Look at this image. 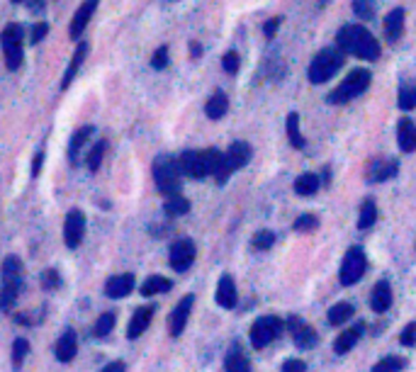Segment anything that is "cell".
Here are the masks:
<instances>
[{
	"label": "cell",
	"instance_id": "6da1fadb",
	"mask_svg": "<svg viewBox=\"0 0 416 372\" xmlns=\"http://www.w3.org/2000/svg\"><path fill=\"white\" fill-rule=\"evenodd\" d=\"M336 46L343 54L358 56L363 61H377L380 56V42L363 25H343L336 35Z\"/></svg>",
	"mask_w": 416,
	"mask_h": 372
},
{
	"label": "cell",
	"instance_id": "7a4b0ae2",
	"mask_svg": "<svg viewBox=\"0 0 416 372\" xmlns=\"http://www.w3.org/2000/svg\"><path fill=\"white\" fill-rule=\"evenodd\" d=\"M224 154L217 149H205V151H183L178 159L180 173L188 175V178L202 180L207 175H214L222 163Z\"/></svg>",
	"mask_w": 416,
	"mask_h": 372
},
{
	"label": "cell",
	"instance_id": "3957f363",
	"mask_svg": "<svg viewBox=\"0 0 416 372\" xmlns=\"http://www.w3.org/2000/svg\"><path fill=\"white\" fill-rule=\"evenodd\" d=\"M370 80H372V73L367 69H353L351 73L343 78V83L338 88H333L329 93V103L331 105H346L351 100L361 98L367 88H370Z\"/></svg>",
	"mask_w": 416,
	"mask_h": 372
},
{
	"label": "cell",
	"instance_id": "277c9868",
	"mask_svg": "<svg viewBox=\"0 0 416 372\" xmlns=\"http://www.w3.org/2000/svg\"><path fill=\"white\" fill-rule=\"evenodd\" d=\"M343 59H346V54H343L338 46L322 49L312 59V64H309V83L319 85V83H327V80H331L333 76L338 73V69L343 66Z\"/></svg>",
	"mask_w": 416,
	"mask_h": 372
},
{
	"label": "cell",
	"instance_id": "5b68a950",
	"mask_svg": "<svg viewBox=\"0 0 416 372\" xmlns=\"http://www.w3.org/2000/svg\"><path fill=\"white\" fill-rule=\"evenodd\" d=\"M180 166L173 156H159L154 161V180L156 188L166 195V197H173V195H180Z\"/></svg>",
	"mask_w": 416,
	"mask_h": 372
},
{
	"label": "cell",
	"instance_id": "8992f818",
	"mask_svg": "<svg viewBox=\"0 0 416 372\" xmlns=\"http://www.w3.org/2000/svg\"><path fill=\"white\" fill-rule=\"evenodd\" d=\"M283 328H285V321L280 317H272V314L256 319V321H253V326H251V333H248V338H251V346L253 348L270 346V343L275 341L280 333H283Z\"/></svg>",
	"mask_w": 416,
	"mask_h": 372
},
{
	"label": "cell",
	"instance_id": "52a82bcc",
	"mask_svg": "<svg viewBox=\"0 0 416 372\" xmlns=\"http://www.w3.org/2000/svg\"><path fill=\"white\" fill-rule=\"evenodd\" d=\"M365 270H367V258L363 254V248L353 246L343 256V263L338 268V280H341L343 287H351V285H356L365 275Z\"/></svg>",
	"mask_w": 416,
	"mask_h": 372
},
{
	"label": "cell",
	"instance_id": "ba28073f",
	"mask_svg": "<svg viewBox=\"0 0 416 372\" xmlns=\"http://www.w3.org/2000/svg\"><path fill=\"white\" fill-rule=\"evenodd\" d=\"M3 42V51H6V64L10 71H17L22 66V27L20 25H8L0 35Z\"/></svg>",
	"mask_w": 416,
	"mask_h": 372
},
{
	"label": "cell",
	"instance_id": "9c48e42d",
	"mask_svg": "<svg viewBox=\"0 0 416 372\" xmlns=\"http://www.w3.org/2000/svg\"><path fill=\"white\" fill-rule=\"evenodd\" d=\"M195 256H198V248H195L193 238H178V241L171 246L168 263H171V268H173V270L185 273V270L195 263Z\"/></svg>",
	"mask_w": 416,
	"mask_h": 372
},
{
	"label": "cell",
	"instance_id": "30bf717a",
	"mask_svg": "<svg viewBox=\"0 0 416 372\" xmlns=\"http://www.w3.org/2000/svg\"><path fill=\"white\" fill-rule=\"evenodd\" d=\"M85 236V214L80 209H71L64 222V241L69 248H78Z\"/></svg>",
	"mask_w": 416,
	"mask_h": 372
},
{
	"label": "cell",
	"instance_id": "8fae6325",
	"mask_svg": "<svg viewBox=\"0 0 416 372\" xmlns=\"http://www.w3.org/2000/svg\"><path fill=\"white\" fill-rule=\"evenodd\" d=\"M193 304H195L193 294H185V297L173 307V312H171V317H168V333L173 338H178L180 333L185 331V326H188V319H190V312H193Z\"/></svg>",
	"mask_w": 416,
	"mask_h": 372
},
{
	"label": "cell",
	"instance_id": "7c38bea8",
	"mask_svg": "<svg viewBox=\"0 0 416 372\" xmlns=\"http://www.w3.org/2000/svg\"><path fill=\"white\" fill-rule=\"evenodd\" d=\"M288 328H290V333H293V341H295V346H297V348L309 351V348L317 346L319 336L307 321H302V319H297V317H290L288 319Z\"/></svg>",
	"mask_w": 416,
	"mask_h": 372
},
{
	"label": "cell",
	"instance_id": "4fadbf2b",
	"mask_svg": "<svg viewBox=\"0 0 416 372\" xmlns=\"http://www.w3.org/2000/svg\"><path fill=\"white\" fill-rule=\"evenodd\" d=\"M154 312H156L154 304H146V307H139L137 312L132 314V319H129V326H127V338H129V341H134V338H139V336H144V331L151 326Z\"/></svg>",
	"mask_w": 416,
	"mask_h": 372
},
{
	"label": "cell",
	"instance_id": "5bb4252c",
	"mask_svg": "<svg viewBox=\"0 0 416 372\" xmlns=\"http://www.w3.org/2000/svg\"><path fill=\"white\" fill-rule=\"evenodd\" d=\"M98 6H100V0H85L83 6L76 10L73 20H71V30H69L71 39H78V37L83 35V30L88 27L90 17H93L95 10H98Z\"/></svg>",
	"mask_w": 416,
	"mask_h": 372
},
{
	"label": "cell",
	"instance_id": "9a60e30c",
	"mask_svg": "<svg viewBox=\"0 0 416 372\" xmlns=\"http://www.w3.org/2000/svg\"><path fill=\"white\" fill-rule=\"evenodd\" d=\"M134 285H137V280H134L132 273L112 275V278L105 283V294H107L110 299H122L127 297V294H132Z\"/></svg>",
	"mask_w": 416,
	"mask_h": 372
},
{
	"label": "cell",
	"instance_id": "2e32d148",
	"mask_svg": "<svg viewBox=\"0 0 416 372\" xmlns=\"http://www.w3.org/2000/svg\"><path fill=\"white\" fill-rule=\"evenodd\" d=\"M363 331H365V324L363 321H358L356 326L341 331L336 341H333V353H336V355H346V353H351L353 348L358 346V341H361Z\"/></svg>",
	"mask_w": 416,
	"mask_h": 372
},
{
	"label": "cell",
	"instance_id": "e0dca14e",
	"mask_svg": "<svg viewBox=\"0 0 416 372\" xmlns=\"http://www.w3.org/2000/svg\"><path fill=\"white\" fill-rule=\"evenodd\" d=\"M76 353H78V336H76L73 328H66V331L59 336V341H56L54 355H56V360H61V362H71L76 357Z\"/></svg>",
	"mask_w": 416,
	"mask_h": 372
},
{
	"label": "cell",
	"instance_id": "ac0fdd59",
	"mask_svg": "<svg viewBox=\"0 0 416 372\" xmlns=\"http://www.w3.org/2000/svg\"><path fill=\"white\" fill-rule=\"evenodd\" d=\"M217 304L222 309H234L239 302V292H236V283H234L232 275H222L217 283V294H214Z\"/></svg>",
	"mask_w": 416,
	"mask_h": 372
},
{
	"label": "cell",
	"instance_id": "d6986e66",
	"mask_svg": "<svg viewBox=\"0 0 416 372\" xmlns=\"http://www.w3.org/2000/svg\"><path fill=\"white\" fill-rule=\"evenodd\" d=\"M20 287H22V278H3V285H0V312H10L15 307L17 297H20Z\"/></svg>",
	"mask_w": 416,
	"mask_h": 372
},
{
	"label": "cell",
	"instance_id": "ffe728a7",
	"mask_svg": "<svg viewBox=\"0 0 416 372\" xmlns=\"http://www.w3.org/2000/svg\"><path fill=\"white\" fill-rule=\"evenodd\" d=\"M224 156H227L229 168H232V170H239V168H243V166H246L248 161H251L253 149H251V144H246V141H234V144L229 146L227 151H224Z\"/></svg>",
	"mask_w": 416,
	"mask_h": 372
},
{
	"label": "cell",
	"instance_id": "44dd1931",
	"mask_svg": "<svg viewBox=\"0 0 416 372\" xmlns=\"http://www.w3.org/2000/svg\"><path fill=\"white\" fill-rule=\"evenodd\" d=\"M397 144L404 154L416 151V124L409 117H401L397 124Z\"/></svg>",
	"mask_w": 416,
	"mask_h": 372
},
{
	"label": "cell",
	"instance_id": "7402d4cb",
	"mask_svg": "<svg viewBox=\"0 0 416 372\" xmlns=\"http://www.w3.org/2000/svg\"><path fill=\"white\" fill-rule=\"evenodd\" d=\"M392 307V287L387 280H380V283L372 287V294H370V309L377 314H385L387 309Z\"/></svg>",
	"mask_w": 416,
	"mask_h": 372
},
{
	"label": "cell",
	"instance_id": "603a6c76",
	"mask_svg": "<svg viewBox=\"0 0 416 372\" xmlns=\"http://www.w3.org/2000/svg\"><path fill=\"white\" fill-rule=\"evenodd\" d=\"M397 170H399L397 161H375V163H370V168H367V180H370V183H385V180L395 178Z\"/></svg>",
	"mask_w": 416,
	"mask_h": 372
},
{
	"label": "cell",
	"instance_id": "cb8c5ba5",
	"mask_svg": "<svg viewBox=\"0 0 416 372\" xmlns=\"http://www.w3.org/2000/svg\"><path fill=\"white\" fill-rule=\"evenodd\" d=\"M385 35L390 42H397L404 35V10H401V8L392 10L390 15L385 17Z\"/></svg>",
	"mask_w": 416,
	"mask_h": 372
},
{
	"label": "cell",
	"instance_id": "d4e9b609",
	"mask_svg": "<svg viewBox=\"0 0 416 372\" xmlns=\"http://www.w3.org/2000/svg\"><path fill=\"white\" fill-rule=\"evenodd\" d=\"M227 109H229V98L222 93V90L212 93V98H209L207 105H205V112H207L209 119H222L224 114H227Z\"/></svg>",
	"mask_w": 416,
	"mask_h": 372
},
{
	"label": "cell",
	"instance_id": "484cf974",
	"mask_svg": "<svg viewBox=\"0 0 416 372\" xmlns=\"http://www.w3.org/2000/svg\"><path fill=\"white\" fill-rule=\"evenodd\" d=\"M224 370L227 372H251V362L241 353V348H232L224 357Z\"/></svg>",
	"mask_w": 416,
	"mask_h": 372
},
{
	"label": "cell",
	"instance_id": "4316f807",
	"mask_svg": "<svg viewBox=\"0 0 416 372\" xmlns=\"http://www.w3.org/2000/svg\"><path fill=\"white\" fill-rule=\"evenodd\" d=\"M85 56H88V44L85 42H80L78 44V49H76V56L71 59V64H69V69H66V76H64V80H61V88H69L71 85V80L76 78V73H78V69H80V64L85 61Z\"/></svg>",
	"mask_w": 416,
	"mask_h": 372
},
{
	"label": "cell",
	"instance_id": "83f0119b",
	"mask_svg": "<svg viewBox=\"0 0 416 372\" xmlns=\"http://www.w3.org/2000/svg\"><path fill=\"white\" fill-rule=\"evenodd\" d=\"M353 314H356V309H353V304H348V302H338V304H333V307L329 309L327 319H329V324H331V326H343V324H346V321H351Z\"/></svg>",
	"mask_w": 416,
	"mask_h": 372
},
{
	"label": "cell",
	"instance_id": "f1b7e54d",
	"mask_svg": "<svg viewBox=\"0 0 416 372\" xmlns=\"http://www.w3.org/2000/svg\"><path fill=\"white\" fill-rule=\"evenodd\" d=\"M171 287H173V283H171L168 278H164V275H151V278H146L144 285H141V294H144V297H154V294L168 292Z\"/></svg>",
	"mask_w": 416,
	"mask_h": 372
},
{
	"label": "cell",
	"instance_id": "f546056e",
	"mask_svg": "<svg viewBox=\"0 0 416 372\" xmlns=\"http://www.w3.org/2000/svg\"><path fill=\"white\" fill-rule=\"evenodd\" d=\"M319 188H322V178H319L317 173H302L297 180H295V193L304 195V197L314 195Z\"/></svg>",
	"mask_w": 416,
	"mask_h": 372
},
{
	"label": "cell",
	"instance_id": "4dcf8cb0",
	"mask_svg": "<svg viewBox=\"0 0 416 372\" xmlns=\"http://www.w3.org/2000/svg\"><path fill=\"white\" fill-rule=\"evenodd\" d=\"M377 222V204H375V200H363V204H361V209H358V229H370L372 224Z\"/></svg>",
	"mask_w": 416,
	"mask_h": 372
},
{
	"label": "cell",
	"instance_id": "1f68e13d",
	"mask_svg": "<svg viewBox=\"0 0 416 372\" xmlns=\"http://www.w3.org/2000/svg\"><path fill=\"white\" fill-rule=\"evenodd\" d=\"M397 105H399V109H404V112L416 107V80L401 83L399 93H397Z\"/></svg>",
	"mask_w": 416,
	"mask_h": 372
},
{
	"label": "cell",
	"instance_id": "d6a6232c",
	"mask_svg": "<svg viewBox=\"0 0 416 372\" xmlns=\"http://www.w3.org/2000/svg\"><path fill=\"white\" fill-rule=\"evenodd\" d=\"M93 127H80L78 132H76L73 136H71V141H69V159L71 161H76L78 159V151L83 149V144L85 141L90 139V136H93Z\"/></svg>",
	"mask_w": 416,
	"mask_h": 372
},
{
	"label": "cell",
	"instance_id": "836d02e7",
	"mask_svg": "<svg viewBox=\"0 0 416 372\" xmlns=\"http://www.w3.org/2000/svg\"><path fill=\"white\" fill-rule=\"evenodd\" d=\"M288 139L295 149H304V144H307L304 136H302V132H300V114L297 112L288 114Z\"/></svg>",
	"mask_w": 416,
	"mask_h": 372
},
{
	"label": "cell",
	"instance_id": "e575fe53",
	"mask_svg": "<svg viewBox=\"0 0 416 372\" xmlns=\"http://www.w3.org/2000/svg\"><path fill=\"white\" fill-rule=\"evenodd\" d=\"M164 209L168 217H183V214H188V209H190V200L183 197V195H173V197L166 200Z\"/></svg>",
	"mask_w": 416,
	"mask_h": 372
},
{
	"label": "cell",
	"instance_id": "d590c367",
	"mask_svg": "<svg viewBox=\"0 0 416 372\" xmlns=\"http://www.w3.org/2000/svg\"><path fill=\"white\" fill-rule=\"evenodd\" d=\"M114 321H117V317H114L112 312L100 314L98 321H95V326H93V336H95V338H105V336H107V333L114 328Z\"/></svg>",
	"mask_w": 416,
	"mask_h": 372
},
{
	"label": "cell",
	"instance_id": "8d00e7d4",
	"mask_svg": "<svg viewBox=\"0 0 416 372\" xmlns=\"http://www.w3.org/2000/svg\"><path fill=\"white\" fill-rule=\"evenodd\" d=\"M404 362L406 360L399 355H387V357H382V360H377L370 372H399L401 367H404Z\"/></svg>",
	"mask_w": 416,
	"mask_h": 372
},
{
	"label": "cell",
	"instance_id": "74e56055",
	"mask_svg": "<svg viewBox=\"0 0 416 372\" xmlns=\"http://www.w3.org/2000/svg\"><path fill=\"white\" fill-rule=\"evenodd\" d=\"M27 353H30V341H27V338H15V343H12V367H15V370L22 367Z\"/></svg>",
	"mask_w": 416,
	"mask_h": 372
},
{
	"label": "cell",
	"instance_id": "f35d334b",
	"mask_svg": "<svg viewBox=\"0 0 416 372\" xmlns=\"http://www.w3.org/2000/svg\"><path fill=\"white\" fill-rule=\"evenodd\" d=\"M3 278H22V260L17 256H8L3 260V268H0Z\"/></svg>",
	"mask_w": 416,
	"mask_h": 372
},
{
	"label": "cell",
	"instance_id": "ab89813d",
	"mask_svg": "<svg viewBox=\"0 0 416 372\" xmlns=\"http://www.w3.org/2000/svg\"><path fill=\"white\" fill-rule=\"evenodd\" d=\"M105 151H107V141H98V144L90 149V154H88V168L93 170H98L100 168V163H103V159H105Z\"/></svg>",
	"mask_w": 416,
	"mask_h": 372
},
{
	"label": "cell",
	"instance_id": "60d3db41",
	"mask_svg": "<svg viewBox=\"0 0 416 372\" xmlns=\"http://www.w3.org/2000/svg\"><path fill=\"white\" fill-rule=\"evenodd\" d=\"M272 243H275V233L268 231V229H261V231L253 236V248H256V251H268V248H272Z\"/></svg>",
	"mask_w": 416,
	"mask_h": 372
},
{
	"label": "cell",
	"instance_id": "b9f144b4",
	"mask_svg": "<svg viewBox=\"0 0 416 372\" xmlns=\"http://www.w3.org/2000/svg\"><path fill=\"white\" fill-rule=\"evenodd\" d=\"M353 12L361 20H370L372 12H375V0H353Z\"/></svg>",
	"mask_w": 416,
	"mask_h": 372
},
{
	"label": "cell",
	"instance_id": "7bdbcfd3",
	"mask_svg": "<svg viewBox=\"0 0 416 372\" xmlns=\"http://www.w3.org/2000/svg\"><path fill=\"white\" fill-rule=\"evenodd\" d=\"M317 227H319V219L314 217V214H300L293 224L295 231H312V229H317Z\"/></svg>",
	"mask_w": 416,
	"mask_h": 372
},
{
	"label": "cell",
	"instance_id": "ee69618b",
	"mask_svg": "<svg viewBox=\"0 0 416 372\" xmlns=\"http://www.w3.org/2000/svg\"><path fill=\"white\" fill-rule=\"evenodd\" d=\"M42 285H44L46 290H59L61 287V275L56 273V268H49L42 273Z\"/></svg>",
	"mask_w": 416,
	"mask_h": 372
},
{
	"label": "cell",
	"instance_id": "f6af8a7d",
	"mask_svg": "<svg viewBox=\"0 0 416 372\" xmlns=\"http://www.w3.org/2000/svg\"><path fill=\"white\" fill-rule=\"evenodd\" d=\"M399 343H401V346H406V348L416 346V321L406 324L404 331H401V336H399Z\"/></svg>",
	"mask_w": 416,
	"mask_h": 372
},
{
	"label": "cell",
	"instance_id": "bcb514c9",
	"mask_svg": "<svg viewBox=\"0 0 416 372\" xmlns=\"http://www.w3.org/2000/svg\"><path fill=\"white\" fill-rule=\"evenodd\" d=\"M222 69L227 71V73H236L239 71V54L236 51H227V54L222 56Z\"/></svg>",
	"mask_w": 416,
	"mask_h": 372
},
{
	"label": "cell",
	"instance_id": "7dc6e473",
	"mask_svg": "<svg viewBox=\"0 0 416 372\" xmlns=\"http://www.w3.org/2000/svg\"><path fill=\"white\" fill-rule=\"evenodd\" d=\"M151 66H154L156 71L166 69L168 66V46H161V49H156V54L151 56Z\"/></svg>",
	"mask_w": 416,
	"mask_h": 372
},
{
	"label": "cell",
	"instance_id": "c3c4849f",
	"mask_svg": "<svg viewBox=\"0 0 416 372\" xmlns=\"http://www.w3.org/2000/svg\"><path fill=\"white\" fill-rule=\"evenodd\" d=\"M283 372H307V365L297 357H290V360L283 362Z\"/></svg>",
	"mask_w": 416,
	"mask_h": 372
},
{
	"label": "cell",
	"instance_id": "681fc988",
	"mask_svg": "<svg viewBox=\"0 0 416 372\" xmlns=\"http://www.w3.org/2000/svg\"><path fill=\"white\" fill-rule=\"evenodd\" d=\"M46 32H49V25L46 22H40V25H35V30H32V44H37V42H42L46 37Z\"/></svg>",
	"mask_w": 416,
	"mask_h": 372
},
{
	"label": "cell",
	"instance_id": "f907efd6",
	"mask_svg": "<svg viewBox=\"0 0 416 372\" xmlns=\"http://www.w3.org/2000/svg\"><path fill=\"white\" fill-rule=\"evenodd\" d=\"M280 27V17H272V20H268L266 22V27H263V32H266V37L268 39H272L275 37V30Z\"/></svg>",
	"mask_w": 416,
	"mask_h": 372
},
{
	"label": "cell",
	"instance_id": "816d5d0a",
	"mask_svg": "<svg viewBox=\"0 0 416 372\" xmlns=\"http://www.w3.org/2000/svg\"><path fill=\"white\" fill-rule=\"evenodd\" d=\"M124 370H127V365H124L122 360H114V362H107L100 372H124Z\"/></svg>",
	"mask_w": 416,
	"mask_h": 372
},
{
	"label": "cell",
	"instance_id": "f5cc1de1",
	"mask_svg": "<svg viewBox=\"0 0 416 372\" xmlns=\"http://www.w3.org/2000/svg\"><path fill=\"white\" fill-rule=\"evenodd\" d=\"M42 161H44V151H40V154H37V159H35V163H32V175H40V170H42Z\"/></svg>",
	"mask_w": 416,
	"mask_h": 372
},
{
	"label": "cell",
	"instance_id": "db71d44e",
	"mask_svg": "<svg viewBox=\"0 0 416 372\" xmlns=\"http://www.w3.org/2000/svg\"><path fill=\"white\" fill-rule=\"evenodd\" d=\"M190 51H193L195 59H200V56H202V46H200L198 42H193V44H190Z\"/></svg>",
	"mask_w": 416,
	"mask_h": 372
},
{
	"label": "cell",
	"instance_id": "11a10c76",
	"mask_svg": "<svg viewBox=\"0 0 416 372\" xmlns=\"http://www.w3.org/2000/svg\"><path fill=\"white\" fill-rule=\"evenodd\" d=\"M327 3H329V0H319V6H327Z\"/></svg>",
	"mask_w": 416,
	"mask_h": 372
},
{
	"label": "cell",
	"instance_id": "9f6ffc18",
	"mask_svg": "<svg viewBox=\"0 0 416 372\" xmlns=\"http://www.w3.org/2000/svg\"><path fill=\"white\" fill-rule=\"evenodd\" d=\"M12 3H22V0H12Z\"/></svg>",
	"mask_w": 416,
	"mask_h": 372
}]
</instances>
